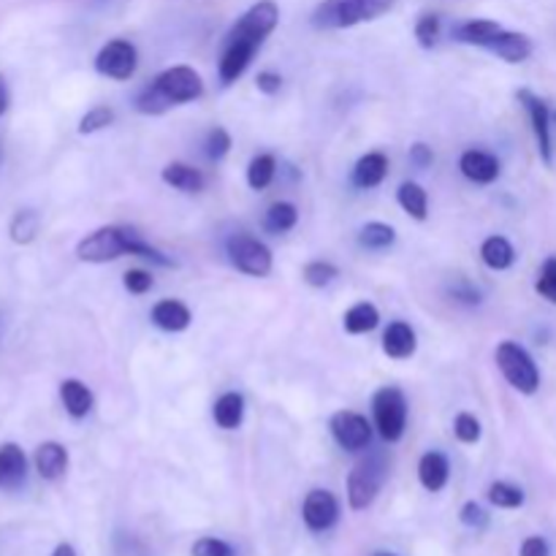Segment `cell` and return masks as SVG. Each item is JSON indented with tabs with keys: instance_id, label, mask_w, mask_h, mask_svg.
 <instances>
[{
	"instance_id": "cell-43",
	"label": "cell",
	"mask_w": 556,
	"mask_h": 556,
	"mask_svg": "<svg viewBox=\"0 0 556 556\" xmlns=\"http://www.w3.org/2000/svg\"><path fill=\"white\" fill-rule=\"evenodd\" d=\"M255 87H258L264 96H277L282 87V76L275 74V71H261V74L255 76Z\"/></svg>"
},
{
	"instance_id": "cell-19",
	"label": "cell",
	"mask_w": 556,
	"mask_h": 556,
	"mask_svg": "<svg viewBox=\"0 0 556 556\" xmlns=\"http://www.w3.org/2000/svg\"><path fill=\"white\" fill-rule=\"evenodd\" d=\"M150 318L157 329L172 331V334L185 331L190 324H193V315H190L188 304H182L179 299H161V302L152 307Z\"/></svg>"
},
{
	"instance_id": "cell-17",
	"label": "cell",
	"mask_w": 556,
	"mask_h": 556,
	"mask_svg": "<svg viewBox=\"0 0 556 556\" xmlns=\"http://www.w3.org/2000/svg\"><path fill=\"white\" fill-rule=\"evenodd\" d=\"M486 49L492 54H497L500 60H505V63L516 65V63H525V60H530L532 41H530V36H525V33L505 30L503 27V30L497 33V38H494Z\"/></svg>"
},
{
	"instance_id": "cell-9",
	"label": "cell",
	"mask_w": 556,
	"mask_h": 556,
	"mask_svg": "<svg viewBox=\"0 0 556 556\" xmlns=\"http://www.w3.org/2000/svg\"><path fill=\"white\" fill-rule=\"evenodd\" d=\"M139 68V52L128 38H112L96 54V71L106 79L128 81Z\"/></svg>"
},
{
	"instance_id": "cell-44",
	"label": "cell",
	"mask_w": 556,
	"mask_h": 556,
	"mask_svg": "<svg viewBox=\"0 0 556 556\" xmlns=\"http://www.w3.org/2000/svg\"><path fill=\"white\" fill-rule=\"evenodd\" d=\"M519 556H552V548H548L546 538L541 535H532L521 543V552Z\"/></svg>"
},
{
	"instance_id": "cell-48",
	"label": "cell",
	"mask_w": 556,
	"mask_h": 556,
	"mask_svg": "<svg viewBox=\"0 0 556 556\" xmlns=\"http://www.w3.org/2000/svg\"><path fill=\"white\" fill-rule=\"evenodd\" d=\"M375 556H396V554H386V552H380V554H375Z\"/></svg>"
},
{
	"instance_id": "cell-29",
	"label": "cell",
	"mask_w": 556,
	"mask_h": 556,
	"mask_svg": "<svg viewBox=\"0 0 556 556\" xmlns=\"http://www.w3.org/2000/svg\"><path fill=\"white\" fill-rule=\"evenodd\" d=\"M396 242V228L389 223L372 220L367 226H362L358 231V244L367 250H389Z\"/></svg>"
},
{
	"instance_id": "cell-1",
	"label": "cell",
	"mask_w": 556,
	"mask_h": 556,
	"mask_svg": "<svg viewBox=\"0 0 556 556\" xmlns=\"http://www.w3.org/2000/svg\"><path fill=\"white\" fill-rule=\"evenodd\" d=\"M123 255H136V258H147L157 266H172L174 261L166 258L161 250L152 248L150 242L141 239V233L130 226H103L87 233L79 244H76V258L85 264H109Z\"/></svg>"
},
{
	"instance_id": "cell-47",
	"label": "cell",
	"mask_w": 556,
	"mask_h": 556,
	"mask_svg": "<svg viewBox=\"0 0 556 556\" xmlns=\"http://www.w3.org/2000/svg\"><path fill=\"white\" fill-rule=\"evenodd\" d=\"M52 556H76V552L71 543H60V546L52 552Z\"/></svg>"
},
{
	"instance_id": "cell-31",
	"label": "cell",
	"mask_w": 556,
	"mask_h": 556,
	"mask_svg": "<svg viewBox=\"0 0 556 556\" xmlns=\"http://www.w3.org/2000/svg\"><path fill=\"white\" fill-rule=\"evenodd\" d=\"M296 223H299V210L293 204H288V201H277V204H271L264 217L266 231L271 233H288L291 228H296Z\"/></svg>"
},
{
	"instance_id": "cell-40",
	"label": "cell",
	"mask_w": 556,
	"mask_h": 556,
	"mask_svg": "<svg viewBox=\"0 0 556 556\" xmlns=\"http://www.w3.org/2000/svg\"><path fill=\"white\" fill-rule=\"evenodd\" d=\"M123 286H125V291L134 293V296H141V293H147L152 288V275L144 269H130V271H125Z\"/></svg>"
},
{
	"instance_id": "cell-30",
	"label": "cell",
	"mask_w": 556,
	"mask_h": 556,
	"mask_svg": "<svg viewBox=\"0 0 556 556\" xmlns=\"http://www.w3.org/2000/svg\"><path fill=\"white\" fill-rule=\"evenodd\" d=\"M38 228H41V217L33 210H20L9 223V237L16 244H30L38 237Z\"/></svg>"
},
{
	"instance_id": "cell-36",
	"label": "cell",
	"mask_w": 556,
	"mask_h": 556,
	"mask_svg": "<svg viewBox=\"0 0 556 556\" xmlns=\"http://www.w3.org/2000/svg\"><path fill=\"white\" fill-rule=\"evenodd\" d=\"M454 434H456V440H459V443L476 445L478 440H481V434H483L481 421H478L472 413H459V416H456V421H454Z\"/></svg>"
},
{
	"instance_id": "cell-27",
	"label": "cell",
	"mask_w": 556,
	"mask_h": 556,
	"mask_svg": "<svg viewBox=\"0 0 556 556\" xmlns=\"http://www.w3.org/2000/svg\"><path fill=\"white\" fill-rule=\"evenodd\" d=\"M380 313L372 302H358L353 304L351 309L342 318V326H345L348 334H369V331L378 329Z\"/></svg>"
},
{
	"instance_id": "cell-24",
	"label": "cell",
	"mask_w": 556,
	"mask_h": 556,
	"mask_svg": "<svg viewBox=\"0 0 556 556\" xmlns=\"http://www.w3.org/2000/svg\"><path fill=\"white\" fill-rule=\"evenodd\" d=\"M212 418L226 432L239 429L244 421V396L237 394V391H226L223 396H217L215 407H212Z\"/></svg>"
},
{
	"instance_id": "cell-3",
	"label": "cell",
	"mask_w": 556,
	"mask_h": 556,
	"mask_svg": "<svg viewBox=\"0 0 556 556\" xmlns=\"http://www.w3.org/2000/svg\"><path fill=\"white\" fill-rule=\"evenodd\" d=\"M396 0H324L313 11V25L320 30H345L372 22L394 9Z\"/></svg>"
},
{
	"instance_id": "cell-41",
	"label": "cell",
	"mask_w": 556,
	"mask_h": 556,
	"mask_svg": "<svg viewBox=\"0 0 556 556\" xmlns=\"http://www.w3.org/2000/svg\"><path fill=\"white\" fill-rule=\"evenodd\" d=\"M193 556H233V548L217 538H201L193 543Z\"/></svg>"
},
{
	"instance_id": "cell-11",
	"label": "cell",
	"mask_w": 556,
	"mask_h": 556,
	"mask_svg": "<svg viewBox=\"0 0 556 556\" xmlns=\"http://www.w3.org/2000/svg\"><path fill=\"white\" fill-rule=\"evenodd\" d=\"M516 98L521 101V106L527 109L530 114V123H532V134H535L538 141V152H541L543 163L552 166L554 161V152H552V112H548L546 101L541 96H535L532 90H519Z\"/></svg>"
},
{
	"instance_id": "cell-33",
	"label": "cell",
	"mask_w": 556,
	"mask_h": 556,
	"mask_svg": "<svg viewBox=\"0 0 556 556\" xmlns=\"http://www.w3.org/2000/svg\"><path fill=\"white\" fill-rule=\"evenodd\" d=\"M277 174V161L275 155L264 152V155H255L248 166V185L253 190H266L271 185Z\"/></svg>"
},
{
	"instance_id": "cell-39",
	"label": "cell",
	"mask_w": 556,
	"mask_h": 556,
	"mask_svg": "<svg viewBox=\"0 0 556 556\" xmlns=\"http://www.w3.org/2000/svg\"><path fill=\"white\" fill-rule=\"evenodd\" d=\"M204 147H206V157H210V161H223V157L231 152V134L217 125V128L210 130Z\"/></svg>"
},
{
	"instance_id": "cell-14",
	"label": "cell",
	"mask_w": 556,
	"mask_h": 556,
	"mask_svg": "<svg viewBox=\"0 0 556 556\" xmlns=\"http://www.w3.org/2000/svg\"><path fill=\"white\" fill-rule=\"evenodd\" d=\"M459 168H462V174H465V177L476 185L497 182L500 172H503V166H500L497 157H494L492 152H483V150L462 152Z\"/></svg>"
},
{
	"instance_id": "cell-25",
	"label": "cell",
	"mask_w": 556,
	"mask_h": 556,
	"mask_svg": "<svg viewBox=\"0 0 556 556\" xmlns=\"http://www.w3.org/2000/svg\"><path fill=\"white\" fill-rule=\"evenodd\" d=\"M161 179L166 185H172L174 190H182V193H201L204 190V174L199 168L188 166V163H168L161 172Z\"/></svg>"
},
{
	"instance_id": "cell-45",
	"label": "cell",
	"mask_w": 556,
	"mask_h": 556,
	"mask_svg": "<svg viewBox=\"0 0 556 556\" xmlns=\"http://www.w3.org/2000/svg\"><path fill=\"white\" fill-rule=\"evenodd\" d=\"M410 163L416 168H427V166H432V161H434V155H432V147H427L424 144V141H418V144H413L410 147Z\"/></svg>"
},
{
	"instance_id": "cell-4",
	"label": "cell",
	"mask_w": 556,
	"mask_h": 556,
	"mask_svg": "<svg viewBox=\"0 0 556 556\" xmlns=\"http://www.w3.org/2000/svg\"><path fill=\"white\" fill-rule=\"evenodd\" d=\"M386 476H389V465L383 454H369L367 459L358 462L348 476V505L353 510H367L383 489Z\"/></svg>"
},
{
	"instance_id": "cell-16",
	"label": "cell",
	"mask_w": 556,
	"mask_h": 556,
	"mask_svg": "<svg viewBox=\"0 0 556 556\" xmlns=\"http://www.w3.org/2000/svg\"><path fill=\"white\" fill-rule=\"evenodd\" d=\"M36 472L43 478V481H60L68 470V448L63 443H54V440H47L36 448Z\"/></svg>"
},
{
	"instance_id": "cell-21",
	"label": "cell",
	"mask_w": 556,
	"mask_h": 556,
	"mask_svg": "<svg viewBox=\"0 0 556 556\" xmlns=\"http://www.w3.org/2000/svg\"><path fill=\"white\" fill-rule=\"evenodd\" d=\"M60 402H63L65 413L71 418H85L90 416L92 405H96V396H92L90 386L76 378H68L60 383Z\"/></svg>"
},
{
	"instance_id": "cell-32",
	"label": "cell",
	"mask_w": 556,
	"mask_h": 556,
	"mask_svg": "<svg viewBox=\"0 0 556 556\" xmlns=\"http://www.w3.org/2000/svg\"><path fill=\"white\" fill-rule=\"evenodd\" d=\"M489 503L494 505V508H503V510H516L525 505V489L514 486V483L508 481H494L492 486H489L486 492Z\"/></svg>"
},
{
	"instance_id": "cell-34",
	"label": "cell",
	"mask_w": 556,
	"mask_h": 556,
	"mask_svg": "<svg viewBox=\"0 0 556 556\" xmlns=\"http://www.w3.org/2000/svg\"><path fill=\"white\" fill-rule=\"evenodd\" d=\"M302 277L307 286L326 288V286H331L337 277H340V269H337L334 264H329V261H309V264L304 266Z\"/></svg>"
},
{
	"instance_id": "cell-8",
	"label": "cell",
	"mask_w": 556,
	"mask_h": 556,
	"mask_svg": "<svg viewBox=\"0 0 556 556\" xmlns=\"http://www.w3.org/2000/svg\"><path fill=\"white\" fill-rule=\"evenodd\" d=\"M228 258L237 266L242 275L248 277H269L275 258H271V250L266 248L261 239L250 237V233H233L226 244Z\"/></svg>"
},
{
	"instance_id": "cell-6",
	"label": "cell",
	"mask_w": 556,
	"mask_h": 556,
	"mask_svg": "<svg viewBox=\"0 0 556 556\" xmlns=\"http://www.w3.org/2000/svg\"><path fill=\"white\" fill-rule=\"evenodd\" d=\"M375 429L386 443H400L407 429V400L396 386H383L372 396Z\"/></svg>"
},
{
	"instance_id": "cell-2",
	"label": "cell",
	"mask_w": 556,
	"mask_h": 556,
	"mask_svg": "<svg viewBox=\"0 0 556 556\" xmlns=\"http://www.w3.org/2000/svg\"><path fill=\"white\" fill-rule=\"evenodd\" d=\"M204 96V79L190 65H172L161 71L144 90L136 96L134 106L141 114H163L172 106L193 103Z\"/></svg>"
},
{
	"instance_id": "cell-12",
	"label": "cell",
	"mask_w": 556,
	"mask_h": 556,
	"mask_svg": "<svg viewBox=\"0 0 556 556\" xmlns=\"http://www.w3.org/2000/svg\"><path fill=\"white\" fill-rule=\"evenodd\" d=\"M302 519L307 525V530L313 532H326L340 521V503L331 492L326 489H313V492L304 497L302 505Z\"/></svg>"
},
{
	"instance_id": "cell-42",
	"label": "cell",
	"mask_w": 556,
	"mask_h": 556,
	"mask_svg": "<svg viewBox=\"0 0 556 556\" xmlns=\"http://www.w3.org/2000/svg\"><path fill=\"white\" fill-rule=\"evenodd\" d=\"M459 519H462V525L472 527V530H483V527H489V514L483 510V505H478V503H465Z\"/></svg>"
},
{
	"instance_id": "cell-23",
	"label": "cell",
	"mask_w": 556,
	"mask_h": 556,
	"mask_svg": "<svg viewBox=\"0 0 556 556\" xmlns=\"http://www.w3.org/2000/svg\"><path fill=\"white\" fill-rule=\"evenodd\" d=\"M500 30H503V25H497L494 20H467L454 27V41L486 49Z\"/></svg>"
},
{
	"instance_id": "cell-28",
	"label": "cell",
	"mask_w": 556,
	"mask_h": 556,
	"mask_svg": "<svg viewBox=\"0 0 556 556\" xmlns=\"http://www.w3.org/2000/svg\"><path fill=\"white\" fill-rule=\"evenodd\" d=\"M396 201L413 220H427L429 217V195L418 182H402L396 190Z\"/></svg>"
},
{
	"instance_id": "cell-7",
	"label": "cell",
	"mask_w": 556,
	"mask_h": 556,
	"mask_svg": "<svg viewBox=\"0 0 556 556\" xmlns=\"http://www.w3.org/2000/svg\"><path fill=\"white\" fill-rule=\"evenodd\" d=\"M277 22H280V5H277L275 0H258V3L250 5V9L233 22V27L228 30L226 38L264 47L266 38L275 33Z\"/></svg>"
},
{
	"instance_id": "cell-26",
	"label": "cell",
	"mask_w": 556,
	"mask_h": 556,
	"mask_svg": "<svg viewBox=\"0 0 556 556\" xmlns=\"http://www.w3.org/2000/svg\"><path fill=\"white\" fill-rule=\"evenodd\" d=\"M481 258L492 271H505L516 264V250L508 239L494 233L481 244Z\"/></svg>"
},
{
	"instance_id": "cell-35",
	"label": "cell",
	"mask_w": 556,
	"mask_h": 556,
	"mask_svg": "<svg viewBox=\"0 0 556 556\" xmlns=\"http://www.w3.org/2000/svg\"><path fill=\"white\" fill-rule=\"evenodd\" d=\"M114 109L106 106V103H101V106H92L90 112H85V117L79 119V134L81 136H90V134H98V130L109 128V125L114 123Z\"/></svg>"
},
{
	"instance_id": "cell-22",
	"label": "cell",
	"mask_w": 556,
	"mask_h": 556,
	"mask_svg": "<svg viewBox=\"0 0 556 556\" xmlns=\"http://www.w3.org/2000/svg\"><path fill=\"white\" fill-rule=\"evenodd\" d=\"M386 174H389V157L383 152H367L353 166V185L362 190H372L383 182Z\"/></svg>"
},
{
	"instance_id": "cell-37",
	"label": "cell",
	"mask_w": 556,
	"mask_h": 556,
	"mask_svg": "<svg viewBox=\"0 0 556 556\" xmlns=\"http://www.w3.org/2000/svg\"><path fill=\"white\" fill-rule=\"evenodd\" d=\"M440 30H443V22H440L438 14H424L416 22V38L424 49H432L438 43Z\"/></svg>"
},
{
	"instance_id": "cell-38",
	"label": "cell",
	"mask_w": 556,
	"mask_h": 556,
	"mask_svg": "<svg viewBox=\"0 0 556 556\" xmlns=\"http://www.w3.org/2000/svg\"><path fill=\"white\" fill-rule=\"evenodd\" d=\"M535 291L541 293L546 302L556 304V255L543 261L541 275H538V282H535Z\"/></svg>"
},
{
	"instance_id": "cell-13",
	"label": "cell",
	"mask_w": 556,
	"mask_h": 556,
	"mask_svg": "<svg viewBox=\"0 0 556 556\" xmlns=\"http://www.w3.org/2000/svg\"><path fill=\"white\" fill-rule=\"evenodd\" d=\"M261 47H255V43H248V41H233V38H226V49H223V58H220V65H217V76H220V85H233V81L239 79V76L244 74V71L250 68V63H253L255 52H258Z\"/></svg>"
},
{
	"instance_id": "cell-46",
	"label": "cell",
	"mask_w": 556,
	"mask_h": 556,
	"mask_svg": "<svg viewBox=\"0 0 556 556\" xmlns=\"http://www.w3.org/2000/svg\"><path fill=\"white\" fill-rule=\"evenodd\" d=\"M9 112V87H5V79L0 76V117Z\"/></svg>"
},
{
	"instance_id": "cell-10",
	"label": "cell",
	"mask_w": 556,
	"mask_h": 556,
	"mask_svg": "<svg viewBox=\"0 0 556 556\" xmlns=\"http://www.w3.org/2000/svg\"><path fill=\"white\" fill-rule=\"evenodd\" d=\"M331 434H334L337 445L348 454H362L369 443H372V424L367 416L356 410H340L331 416L329 421Z\"/></svg>"
},
{
	"instance_id": "cell-20",
	"label": "cell",
	"mask_w": 556,
	"mask_h": 556,
	"mask_svg": "<svg viewBox=\"0 0 556 556\" xmlns=\"http://www.w3.org/2000/svg\"><path fill=\"white\" fill-rule=\"evenodd\" d=\"M448 478H451L448 456L440 454V451H429V454L421 456V462H418V481H421V486L427 489V492L432 494L443 492Z\"/></svg>"
},
{
	"instance_id": "cell-15",
	"label": "cell",
	"mask_w": 556,
	"mask_h": 556,
	"mask_svg": "<svg viewBox=\"0 0 556 556\" xmlns=\"http://www.w3.org/2000/svg\"><path fill=\"white\" fill-rule=\"evenodd\" d=\"M27 478V456L22 445L3 443L0 445V489L16 492Z\"/></svg>"
},
{
	"instance_id": "cell-18",
	"label": "cell",
	"mask_w": 556,
	"mask_h": 556,
	"mask_svg": "<svg viewBox=\"0 0 556 556\" xmlns=\"http://www.w3.org/2000/svg\"><path fill=\"white\" fill-rule=\"evenodd\" d=\"M416 348L418 337L416 331H413V326L405 324V320H394V324H389V329L383 331V353L389 358H394V362L410 358L413 353H416Z\"/></svg>"
},
{
	"instance_id": "cell-5",
	"label": "cell",
	"mask_w": 556,
	"mask_h": 556,
	"mask_svg": "<svg viewBox=\"0 0 556 556\" xmlns=\"http://www.w3.org/2000/svg\"><path fill=\"white\" fill-rule=\"evenodd\" d=\"M494 358H497V367L500 372H503V378L508 380L519 394L532 396L538 389H541V372H538V364L532 362V356L519 345V342H510V340L500 342Z\"/></svg>"
}]
</instances>
